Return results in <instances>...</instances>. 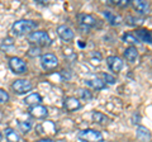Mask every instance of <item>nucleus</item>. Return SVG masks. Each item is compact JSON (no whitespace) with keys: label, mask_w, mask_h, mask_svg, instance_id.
I'll list each match as a JSON object with an SVG mask.
<instances>
[{"label":"nucleus","mask_w":152,"mask_h":142,"mask_svg":"<svg viewBox=\"0 0 152 142\" xmlns=\"http://www.w3.org/2000/svg\"><path fill=\"white\" fill-rule=\"evenodd\" d=\"M91 118H93V121L95 123H98V124H102V126L103 124H108V123H109V118L105 114L100 113V112H94Z\"/></svg>","instance_id":"20"},{"label":"nucleus","mask_w":152,"mask_h":142,"mask_svg":"<svg viewBox=\"0 0 152 142\" xmlns=\"http://www.w3.org/2000/svg\"><path fill=\"white\" fill-rule=\"evenodd\" d=\"M107 64H108V67L113 72H119L123 69V61L121 57H118V56H109L107 59Z\"/></svg>","instance_id":"8"},{"label":"nucleus","mask_w":152,"mask_h":142,"mask_svg":"<svg viewBox=\"0 0 152 142\" xmlns=\"http://www.w3.org/2000/svg\"><path fill=\"white\" fill-rule=\"evenodd\" d=\"M79 46H80V47H81V48H83V47H85V45L83 43V41H80V42H79Z\"/></svg>","instance_id":"33"},{"label":"nucleus","mask_w":152,"mask_h":142,"mask_svg":"<svg viewBox=\"0 0 152 142\" xmlns=\"http://www.w3.org/2000/svg\"><path fill=\"white\" fill-rule=\"evenodd\" d=\"M80 108H81V103L75 97H69L64 100V109H66L67 112H75Z\"/></svg>","instance_id":"10"},{"label":"nucleus","mask_w":152,"mask_h":142,"mask_svg":"<svg viewBox=\"0 0 152 142\" xmlns=\"http://www.w3.org/2000/svg\"><path fill=\"white\" fill-rule=\"evenodd\" d=\"M13 46H14V40L12 37H7L1 42V48H8V47H13Z\"/></svg>","instance_id":"28"},{"label":"nucleus","mask_w":152,"mask_h":142,"mask_svg":"<svg viewBox=\"0 0 152 142\" xmlns=\"http://www.w3.org/2000/svg\"><path fill=\"white\" fill-rule=\"evenodd\" d=\"M103 15L107 18V20L110 23L112 26H119L121 24V17L119 15H115V14H113L112 12H109V10H104L103 12Z\"/></svg>","instance_id":"18"},{"label":"nucleus","mask_w":152,"mask_h":142,"mask_svg":"<svg viewBox=\"0 0 152 142\" xmlns=\"http://www.w3.org/2000/svg\"><path fill=\"white\" fill-rule=\"evenodd\" d=\"M80 26L85 27V28H91V27H96L99 20L95 18L94 15H90V14H79L77 15Z\"/></svg>","instance_id":"7"},{"label":"nucleus","mask_w":152,"mask_h":142,"mask_svg":"<svg viewBox=\"0 0 152 142\" xmlns=\"http://www.w3.org/2000/svg\"><path fill=\"white\" fill-rule=\"evenodd\" d=\"M27 55L29 56V57H37V56L41 55V48L39 47H31V48L28 50Z\"/></svg>","instance_id":"26"},{"label":"nucleus","mask_w":152,"mask_h":142,"mask_svg":"<svg viewBox=\"0 0 152 142\" xmlns=\"http://www.w3.org/2000/svg\"><path fill=\"white\" fill-rule=\"evenodd\" d=\"M126 24L127 26H129V27H137V26H141L142 23L145 22L143 18H141V17H134V15H128L126 17Z\"/></svg>","instance_id":"19"},{"label":"nucleus","mask_w":152,"mask_h":142,"mask_svg":"<svg viewBox=\"0 0 152 142\" xmlns=\"http://www.w3.org/2000/svg\"><path fill=\"white\" fill-rule=\"evenodd\" d=\"M131 4L133 5V8H134V10L142 14V15L147 14L150 10V4H148V1H145V0H133Z\"/></svg>","instance_id":"13"},{"label":"nucleus","mask_w":152,"mask_h":142,"mask_svg":"<svg viewBox=\"0 0 152 142\" xmlns=\"http://www.w3.org/2000/svg\"><path fill=\"white\" fill-rule=\"evenodd\" d=\"M85 84L88 86L93 88V89H96V90H102V89H105L107 88V84L100 80L99 78H95V79H90V80H85Z\"/></svg>","instance_id":"17"},{"label":"nucleus","mask_w":152,"mask_h":142,"mask_svg":"<svg viewBox=\"0 0 152 142\" xmlns=\"http://www.w3.org/2000/svg\"><path fill=\"white\" fill-rule=\"evenodd\" d=\"M132 1L131 0H110V4H113V5H117V7H128Z\"/></svg>","instance_id":"25"},{"label":"nucleus","mask_w":152,"mask_h":142,"mask_svg":"<svg viewBox=\"0 0 152 142\" xmlns=\"http://www.w3.org/2000/svg\"><path fill=\"white\" fill-rule=\"evenodd\" d=\"M91 56H93V61L96 60V64H99V61L102 60V55L99 53V52H93Z\"/></svg>","instance_id":"30"},{"label":"nucleus","mask_w":152,"mask_h":142,"mask_svg":"<svg viewBox=\"0 0 152 142\" xmlns=\"http://www.w3.org/2000/svg\"><path fill=\"white\" fill-rule=\"evenodd\" d=\"M28 40H29L32 43L38 45V46H43V47H47V46H50L52 43V40H51L50 34L45 31H36V32L29 33Z\"/></svg>","instance_id":"2"},{"label":"nucleus","mask_w":152,"mask_h":142,"mask_svg":"<svg viewBox=\"0 0 152 142\" xmlns=\"http://www.w3.org/2000/svg\"><path fill=\"white\" fill-rule=\"evenodd\" d=\"M41 66L43 67V70L46 71H51L55 70L57 66H58V60L55 55L52 53H46L41 56Z\"/></svg>","instance_id":"4"},{"label":"nucleus","mask_w":152,"mask_h":142,"mask_svg":"<svg viewBox=\"0 0 152 142\" xmlns=\"http://www.w3.org/2000/svg\"><path fill=\"white\" fill-rule=\"evenodd\" d=\"M138 122H140V116L137 114V113H134L132 117V123L133 124H138Z\"/></svg>","instance_id":"31"},{"label":"nucleus","mask_w":152,"mask_h":142,"mask_svg":"<svg viewBox=\"0 0 152 142\" xmlns=\"http://www.w3.org/2000/svg\"><path fill=\"white\" fill-rule=\"evenodd\" d=\"M134 36L136 38L143 42V43H148V45H152V33L147 29H143V28H140L134 32Z\"/></svg>","instance_id":"12"},{"label":"nucleus","mask_w":152,"mask_h":142,"mask_svg":"<svg viewBox=\"0 0 152 142\" xmlns=\"http://www.w3.org/2000/svg\"><path fill=\"white\" fill-rule=\"evenodd\" d=\"M8 102H9V94L4 89H0V104H4Z\"/></svg>","instance_id":"29"},{"label":"nucleus","mask_w":152,"mask_h":142,"mask_svg":"<svg viewBox=\"0 0 152 142\" xmlns=\"http://www.w3.org/2000/svg\"><path fill=\"white\" fill-rule=\"evenodd\" d=\"M29 113L32 117L37 118V119H45V118L48 116V109L45 105H34L29 108Z\"/></svg>","instance_id":"9"},{"label":"nucleus","mask_w":152,"mask_h":142,"mask_svg":"<svg viewBox=\"0 0 152 142\" xmlns=\"http://www.w3.org/2000/svg\"><path fill=\"white\" fill-rule=\"evenodd\" d=\"M57 34H58L60 38L62 41H65V42H69V41L74 40V32L67 26H60L58 28H57Z\"/></svg>","instance_id":"11"},{"label":"nucleus","mask_w":152,"mask_h":142,"mask_svg":"<svg viewBox=\"0 0 152 142\" xmlns=\"http://www.w3.org/2000/svg\"><path fill=\"white\" fill-rule=\"evenodd\" d=\"M1 138H3V135H1V132H0V141H1Z\"/></svg>","instance_id":"34"},{"label":"nucleus","mask_w":152,"mask_h":142,"mask_svg":"<svg viewBox=\"0 0 152 142\" xmlns=\"http://www.w3.org/2000/svg\"><path fill=\"white\" fill-rule=\"evenodd\" d=\"M41 102H42V98L38 93H32L28 97H26V99H24V104L28 105L29 108L34 107V105H39Z\"/></svg>","instance_id":"16"},{"label":"nucleus","mask_w":152,"mask_h":142,"mask_svg":"<svg viewBox=\"0 0 152 142\" xmlns=\"http://www.w3.org/2000/svg\"><path fill=\"white\" fill-rule=\"evenodd\" d=\"M9 67L14 74H24L27 72V64L20 57H12L9 60Z\"/></svg>","instance_id":"6"},{"label":"nucleus","mask_w":152,"mask_h":142,"mask_svg":"<svg viewBox=\"0 0 152 142\" xmlns=\"http://www.w3.org/2000/svg\"><path fill=\"white\" fill-rule=\"evenodd\" d=\"M5 138L8 142H19V135L15 132V130H13V128H5Z\"/></svg>","instance_id":"21"},{"label":"nucleus","mask_w":152,"mask_h":142,"mask_svg":"<svg viewBox=\"0 0 152 142\" xmlns=\"http://www.w3.org/2000/svg\"><path fill=\"white\" fill-rule=\"evenodd\" d=\"M102 78L104 79V83H108V84H115V78L112 76L110 74H107V72H102Z\"/></svg>","instance_id":"27"},{"label":"nucleus","mask_w":152,"mask_h":142,"mask_svg":"<svg viewBox=\"0 0 152 142\" xmlns=\"http://www.w3.org/2000/svg\"><path fill=\"white\" fill-rule=\"evenodd\" d=\"M123 56H124V59L128 61V62H132L134 64L137 59H138V51L134 46H131V47H127L126 51L123 52Z\"/></svg>","instance_id":"14"},{"label":"nucleus","mask_w":152,"mask_h":142,"mask_svg":"<svg viewBox=\"0 0 152 142\" xmlns=\"http://www.w3.org/2000/svg\"><path fill=\"white\" fill-rule=\"evenodd\" d=\"M79 95L84 100H91L93 99V94L88 89H79Z\"/></svg>","instance_id":"24"},{"label":"nucleus","mask_w":152,"mask_h":142,"mask_svg":"<svg viewBox=\"0 0 152 142\" xmlns=\"http://www.w3.org/2000/svg\"><path fill=\"white\" fill-rule=\"evenodd\" d=\"M38 27V23L34 20H29V19H20L13 23L12 26V32L15 36H23L26 33H32V31H34Z\"/></svg>","instance_id":"1"},{"label":"nucleus","mask_w":152,"mask_h":142,"mask_svg":"<svg viewBox=\"0 0 152 142\" xmlns=\"http://www.w3.org/2000/svg\"><path fill=\"white\" fill-rule=\"evenodd\" d=\"M136 136L141 142H150L151 141V133L150 131L146 128V127H137V131H136Z\"/></svg>","instance_id":"15"},{"label":"nucleus","mask_w":152,"mask_h":142,"mask_svg":"<svg viewBox=\"0 0 152 142\" xmlns=\"http://www.w3.org/2000/svg\"><path fill=\"white\" fill-rule=\"evenodd\" d=\"M77 137L84 142H103L104 137L99 131H95L91 128L83 130L77 133Z\"/></svg>","instance_id":"3"},{"label":"nucleus","mask_w":152,"mask_h":142,"mask_svg":"<svg viewBox=\"0 0 152 142\" xmlns=\"http://www.w3.org/2000/svg\"><path fill=\"white\" fill-rule=\"evenodd\" d=\"M32 88H33L32 84L28 81V80H24V79H18L15 81H13V84H12V89L17 94H19V95L31 91Z\"/></svg>","instance_id":"5"},{"label":"nucleus","mask_w":152,"mask_h":142,"mask_svg":"<svg viewBox=\"0 0 152 142\" xmlns=\"http://www.w3.org/2000/svg\"><path fill=\"white\" fill-rule=\"evenodd\" d=\"M36 142H55V141L51 140V138H41V140H38Z\"/></svg>","instance_id":"32"},{"label":"nucleus","mask_w":152,"mask_h":142,"mask_svg":"<svg viewBox=\"0 0 152 142\" xmlns=\"http://www.w3.org/2000/svg\"><path fill=\"white\" fill-rule=\"evenodd\" d=\"M122 40H123V42H126V43H129L132 46L140 43V41L136 38V36L133 34V33H124V34L122 36Z\"/></svg>","instance_id":"22"},{"label":"nucleus","mask_w":152,"mask_h":142,"mask_svg":"<svg viewBox=\"0 0 152 142\" xmlns=\"http://www.w3.org/2000/svg\"><path fill=\"white\" fill-rule=\"evenodd\" d=\"M18 126H19V128H20V131L23 132V133H28V132L32 130V123L28 122V121H26V122H20V121H19Z\"/></svg>","instance_id":"23"}]
</instances>
